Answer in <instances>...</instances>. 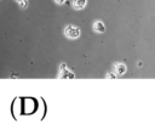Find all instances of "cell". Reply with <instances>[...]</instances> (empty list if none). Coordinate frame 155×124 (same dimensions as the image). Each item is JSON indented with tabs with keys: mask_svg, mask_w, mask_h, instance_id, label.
I'll return each instance as SVG.
<instances>
[{
	"mask_svg": "<svg viewBox=\"0 0 155 124\" xmlns=\"http://www.w3.org/2000/svg\"><path fill=\"white\" fill-rule=\"evenodd\" d=\"M64 34H65V36H68L70 39H76L80 36V28L69 24L64 28Z\"/></svg>",
	"mask_w": 155,
	"mask_h": 124,
	"instance_id": "6da1fadb",
	"label": "cell"
},
{
	"mask_svg": "<svg viewBox=\"0 0 155 124\" xmlns=\"http://www.w3.org/2000/svg\"><path fill=\"white\" fill-rule=\"evenodd\" d=\"M87 4V0H71V6L75 9V10H81L86 6Z\"/></svg>",
	"mask_w": 155,
	"mask_h": 124,
	"instance_id": "7a4b0ae2",
	"label": "cell"
},
{
	"mask_svg": "<svg viewBox=\"0 0 155 124\" xmlns=\"http://www.w3.org/2000/svg\"><path fill=\"white\" fill-rule=\"evenodd\" d=\"M93 30H94L96 33H104V32H105V26H104V23L101 22V21H96V22L93 23Z\"/></svg>",
	"mask_w": 155,
	"mask_h": 124,
	"instance_id": "3957f363",
	"label": "cell"
},
{
	"mask_svg": "<svg viewBox=\"0 0 155 124\" xmlns=\"http://www.w3.org/2000/svg\"><path fill=\"white\" fill-rule=\"evenodd\" d=\"M126 66L124 64V63H116L115 64V73L117 74V75H122V74H125V72H126Z\"/></svg>",
	"mask_w": 155,
	"mask_h": 124,
	"instance_id": "277c9868",
	"label": "cell"
},
{
	"mask_svg": "<svg viewBox=\"0 0 155 124\" xmlns=\"http://www.w3.org/2000/svg\"><path fill=\"white\" fill-rule=\"evenodd\" d=\"M21 5V7H27V0H17Z\"/></svg>",
	"mask_w": 155,
	"mask_h": 124,
	"instance_id": "5b68a950",
	"label": "cell"
},
{
	"mask_svg": "<svg viewBox=\"0 0 155 124\" xmlns=\"http://www.w3.org/2000/svg\"><path fill=\"white\" fill-rule=\"evenodd\" d=\"M54 2H56V4H58V5H62V4H64V2H65V0H54Z\"/></svg>",
	"mask_w": 155,
	"mask_h": 124,
	"instance_id": "8992f818",
	"label": "cell"
}]
</instances>
